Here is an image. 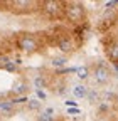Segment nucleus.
<instances>
[{"label": "nucleus", "mask_w": 118, "mask_h": 121, "mask_svg": "<svg viewBox=\"0 0 118 121\" xmlns=\"http://www.w3.org/2000/svg\"><path fill=\"white\" fill-rule=\"evenodd\" d=\"M105 51H106V56H108V59L111 60V62L118 64V42H113L110 47H106Z\"/></svg>", "instance_id": "423d86ee"}, {"label": "nucleus", "mask_w": 118, "mask_h": 121, "mask_svg": "<svg viewBox=\"0 0 118 121\" xmlns=\"http://www.w3.org/2000/svg\"><path fill=\"white\" fill-rule=\"evenodd\" d=\"M4 5H7L10 12L17 13V15L31 13V12L37 10L36 7H41V4L32 2V0H14V2H4Z\"/></svg>", "instance_id": "20e7f679"}, {"label": "nucleus", "mask_w": 118, "mask_h": 121, "mask_svg": "<svg viewBox=\"0 0 118 121\" xmlns=\"http://www.w3.org/2000/svg\"><path fill=\"white\" fill-rule=\"evenodd\" d=\"M34 82H36L37 89H41V87L44 86V79H42V78H36V81H34Z\"/></svg>", "instance_id": "4468645a"}, {"label": "nucleus", "mask_w": 118, "mask_h": 121, "mask_svg": "<svg viewBox=\"0 0 118 121\" xmlns=\"http://www.w3.org/2000/svg\"><path fill=\"white\" fill-rule=\"evenodd\" d=\"M4 67H5V71H9V72H15V71H17V66L14 64V62H7V64H4Z\"/></svg>", "instance_id": "ddd939ff"}, {"label": "nucleus", "mask_w": 118, "mask_h": 121, "mask_svg": "<svg viewBox=\"0 0 118 121\" xmlns=\"http://www.w3.org/2000/svg\"><path fill=\"white\" fill-rule=\"evenodd\" d=\"M95 79H96V82H100V84H106L108 81H110V78H111V72H110V69L106 67V66H103V64H98L96 67H95Z\"/></svg>", "instance_id": "39448f33"}, {"label": "nucleus", "mask_w": 118, "mask_h": 121, "mask_svg": "<svg viewBox=\"0 0 118 121\" xmlns=\"http://www.w3.org/2000/svg\"><path fill=\"white\" fill-rule=\"evenodd\" d=\"M27 91V84L25 82H17L15 86H14V93H17V94H24Z\"/></svg>", "instance_id": "9b49d317"}, {"label": "nucleus", "mask_w": 118, "mask_h": 121, "mask_svg": "<svg viewBox=\"0 0 118 121\" xmlns=\"http://www.w3.org/2000/svg\"><path fill=\"white\" fill-rule=\"evenodd\" d=\"M37 121H54V116H52V109L49 108V109H46L44 113H41V114H39V118H37Z\"/></svg>", "instance_id": "6e6552de"}, {"label": "nucleus", "mask_w": 118, "mask_h": 121, "mask_svg": "<svg viewBox=\"0 0 118 121\" xmlns=\"http://www.w3.org/2000/svg\"><path fill=\"white\" fill-rule=\"evenodd\" d=\"M66 62H68V57H52V66H56V67H63V66H66Z\"/></svg>", "instance_id": "9d476101"}, {"label": "nucleus", "mask_w": 118, "mask_h": 121, "mask_svg": "<svg viewBox=\"0 0 118 121\" xmlns=\"http://www.w3.org/2000/svg\"><path fill=\"white\" fill-rule=\"evenodd\" d=\"M2 5H4V2H0V7H2Z\"/></svg>", "instance_id": "6ab92c4d"}, {"label": "nucleus", "mask_w": 118, "mask_h": 121, "mask_svg": "<svg viewBox=\"0 0 118 121\" xmlns=\"http://www.w3.org/2000/svg\"><path fill=\"white\" fill-rule=\"evenodd\" d=\"M68 113H69V114H78V113H79V109H78V108H69V109H68Z\"/></svg>", "instance_id": "f3484780"}, {"label": "nucleus", "mask_w": 118, "mask_h": 121, "mask_svg": "<svg viewBox=\"0 0 118 121\" xmlns=\"http://www.w3.org/2000/svg\"><path fill=\"white\" fill-rule=\"evenodd\" d=\"M36 93H37V98L39 99H46V93H44L42 89H36Z\"/></svg>", "instance_id": "2eb2a0df"}, {"label": "nucleus", "mask_w": 118, "mask_h": 121, "mask_svg": "<svg viewBox=\"0 0 118 121\" xmlns=\"http://www.w3.org/2000/svg\"><path fill=\"white\" fill-rule=\"evenodd\" d=\"M116 103H118V94H116Z\"/></svg>", "instance_id": "aec40b11"}, {"label": "nucleus", "mask_w": 118, "mask_h": 121, "mask_svg": "<svg viewBox=\"0 0 118 121\" xmlns=\"http://www.w3.org/2000/svg\"><path fill=\"white\" fill-rule=\"evenodd\" d=\"M66 106H69V108H76L78 103H76V101H73V99H68V101H66Z\"/></svg>", "instance_id": "dca6fc26"}, {"label": "nucleus", "mask_w": 118, "mask_h": 121, "mask_svg": "<svg viewBox=\"0 0 118 121\" xmlns=\"http://www.w3.org/2000/svg\"><path fill=\"white\" fill-rule=\"evenodd\" d=\"M17 47L22 52L32 54V52H37L39 51V40H37V37L34 34L22 32V34L17 35Z\"/></svg>", "instance_id": "7ed1b4c3"}, {"label": "nucleus", "mask_w": 118, "mask_h": 121, "mask_svg": "<svg viewBox=\"0 0 118 121\" xmlns=\"http://www.w3.org/2000/svg\"><path fill=\"white\" fill-rule=\"evenodd\" d=\"M64 19L73 25H83L86 20V9L81 2H64Z\"/></svg>", "instance_id": "f257e3e1"}, {"label": "nucleus", "mask_w": 118, "mask_h": 121, "mask_svg": "<svg viewBox=\"0 0 118 121\" xmlns=\"http://www.w3.org/2000/svg\"><path fill=\"white\" fill-rule=\"evenodd\" d=\"M41 108V101L39 99H31L29 101V109H39Z\"/></svg>", "instance_id": "f8f14e48"}, {"label": "nucleus", "mask_w": 118, "mask_h": 121, "mask_svg": "<svg viewBox=\"0 0 118 121\" xmlns=\"http://www.w3.org/2000/svg\"><path fill=\"white\" fill-rule=\"evenodd\" d=\"M76 76L79 79H86L88 76H90V69L86 66H81V67H76Z\"/></svg>", "instance_id": "1a4fd4ad"}, {"label": "nucleus", "mask_w": 118, "mask_h": 121, "mask_svg": "<svg viewBox=\"0 0 118 121\" xmlns=\"http://www.w3.org/2000/svg\"><path fill=\"white\" fill-rule=\"evenodd\" d=\"M88 96H90V99H91V101H95V99H96V93H91V94H88Z\"/></svg>", "instance_id": "a211bd4d"}, {"label": "nucleus", "mask_w": 118, "mask_h": 121, "mask_svg": "<svg viewBox=\"0 0 118 121\" xmlns=\"http://www.w3.org/2000/svg\"><path fill=\"white\" fill-rule=\"evenodd\" d=\"M41 12L51 20H59L64 17V2L59 0H44L41 2Z\"/></svg>", "instance_id": "f03ea898"}, {"label": "nucleus", "mask_w": 118, "mask_h": 121, "mask_svg": "<svg viewBox=\"0 0 118 121\" xmlns=\"http://www.w3.org/2000/svg\"><path fill=\"white\" fill-rule=\"evenodd\" d=\"M73 94H74V98H78V99H81V98H86L88 96V89L84 87V86H76L74 89H73Z\"/></svg>", "instance_id": "0eeeda50"}]
</instances>
